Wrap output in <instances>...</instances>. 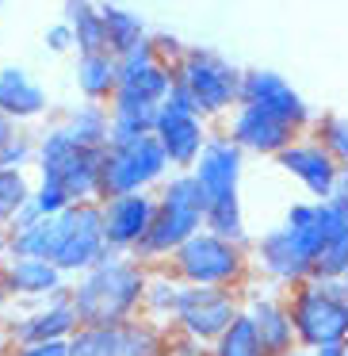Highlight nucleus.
<instances>
[{"mask_svg":"<svg viewBox=\"0 0 348 356\" xmlns=\"http://www.w3.org/2000/svg\"><path fill=\"white\" fill-rule=\"evenodd\" d=\"M39 184H54L69 203H100V149H81L62 127H47L35 138Z\"/></svg>","mask_w":348,"mask_h":356,"instance_id":"nucleus-7","label":"nucleus"},{"mask_svg":"<svg viewBox=\"0 0 348 356\" xmlns=\"http://www.w3.org/2000/svg\"><path fill=\"white\" fill-rule=\"evenodd\" d=\"M100 19H103V42L115 58H123L126 50H134L138 42L149 39L146 19L134 8H123V4H111V0H100Z\"/></svg>","mask_w":348,"mask_h":356,"instance_id":"nucleus-23","label":"nucleus"},{"mask_svg":"<svg viewBox=\"0 0 348 356\" xmlns=\"http://www.w3.org/2000/svg\"><path fill=\"white\" fill-rule=\"evenodd\" d=\"M226 138H230L241 154L276 157L279 149H287L299 138V131H291L283 119L268 115V111L253 108V104H238V108L226 115Z\"/></svg>","mask_w":348,"mask_h":356,"instance_id":"nucleus-17","label":"nucleus"},{"mask_svg":"<svg viewBox=\"0 0 348 356\" xmlns=\"http://www.w3.org/2000/svg\"><path fill=\"white\" fill-rule=\"evenodd\" d=\"M203 230L218 234V238L233 241V245H241V249L253 245V238H249V226H245V211H241V195H233V200H215V203H207Z\"/></svg>","mask_w":348,"mask_h":356,"instance_id":"nucleus-27","label":"nucleus"},{"mask_svg":"<svg viewBox=\"0 0 348 356\" xmlns=\"http://www.w3.org/2000/svg\"><path fill=\"white\" fill-rule=\"evenodd\" d=\"M154 138H157V146H161L172 172H188L195 165V157L203 154V146H207L210 123L192 108V100H188V92L180 85H172L165 104L157 108Z\"/></svg>","mask_w":348,"mask_h":356,"instance_id":"nucleus-10","label":"nucleus"},{"mask_svg":"<svg viewBox=\"0 0 348 356\" xmlns=\"http://www.w3.org/2000/svg\"><path fill=\"white\" fill-rule=\"evenodd\" d=\"M31 180L27 172H12V169H0V226H8L12 215L31 200Z\"/></svg>","mask_w":348,"mask_h":356,"instance_id":"nucleus-33","label":"nucleus"},{"mask_svg":"<svg viewBox=\"0 0 348 356\" xmlns=\"http://www.w3.org/2000/svg\"><path fill=\"white\" fill-rule=\"evenodd\" d=\"M108 257L103 241V222H100V203H69L62 215H54V268L65 280H77L88 272L96 261Z\"/></svg>","mask_w":348,"mask_h":356,"instance_id":"nucleus-9","label":"nucleus"},{"mask_svg":"<svg viewBox=\"0 0 348 356\" xmlns=\"http://www.w3.org/2000/svg\"><path fill=\"white\" fill-rule=\"evenodd\" d=\"M340 284H345V287H348V268H345V276H340Z\"/></svg>","mask_w":348,"mask_h":356,"instance_id":"nucleus-46","label":"nucleus"},{"mask_svg":"<svg viewBox=\"0 0 348 356\" xmlns=\"http://www.w3.org/2000/svg\"><path fill=\"white\" fill-rule=\"evenodd\" d=\"M154 207H157L154 192H131V195H111V200H100V222H103L108 253L134 257V249H138L142 238L149 234Z\"/></svg>","mask_w":348,"mask_h":356,"instance_id":"nucleus-14","label":"nucleus"},{"mask_svg":"<svg viewBox=\"0 0 348 356\" xmlns=\"http://www.w3.org/2000/svg\"><path fill=\"white\" fill-rule=\"evenodd\" d=\"M8 314H12V299H8V291H4V284H0V325H4Z\"/></svg>","mask_w":348,"mask_h":356,"instance_id":"nucleus-43","label":"nucleus"},{"mask_svg":"<svg viewBox=\"0 0 348 356\" xmlns=\"http://www.w3.org/2000/svg\"><path fill=\"white\" fill-rule=\"evenodd\" d=\"M81 325L73 310V287H58L42 302H35L24 314H8L0 325V353L16 345H42V341H69V333Z\"/></svg>","mask_w":348,"mask_h":356,"instance_id":"nucleus-12","label":"nucleus"},{"mask_svg":"<svg viewBox=\"0 0 348 356\" xmlns=\"http://www.w3.org/2000/svg\"><path fill=\"white\" fill-rule=\"evenodd\" d=\"M325 203H329L340 218H348V172H340V177H337V188L329 192V200H325Z\"/></svg>","mask_w":348,"mask_h":356,"instance_id":"nucleus-39","label":"nucleus"},{"mask_svg":"<svg viewBox=\"0 0 348 356\" xmlns=\"http://www.w3.org/2000/svg\"><path fill=\"white\" fill-rule=\"evenodd\" d=\"M4 356H65V341H42V345H16Z\"/></svg>","mask_w":348,"mask_h":356,"instance_id":"nucleus-38","label":"nucleus"},{"mask_svg":"<svg viewBox=\"0 0 348 356\" xmlns=\"http://www.w3.org/2000/svg\"><path fill=\"white\" fill-rule=\"evenodd\" d=\"M165 268L184 287H245L253 280L249 249L218 238L210 230H199L165 261Z\"/></svg>","mask_w":348,"mask_h":356,"instance_id":"nucleus-5","label":"nucleus"},{"mask_svg":"<svg viewBox=\"0 0 348 356\" xmlns=\"http://www.w3.org/2000/svg\"><path fill=\"white\" fill-rule=\"evenodd\" d=\"M241 314L253 322V330H256V337H260L268 356H283L291 348H299L295 345V325H291V310H287L283 287H253V291H245Z\"/></svg>","mask_w":348,"mask_h":356,"instance_id":"nucleus-18","label":"nucleus"},{"mask_svg":"<svg viewBox=\"0 0 348 356\" xmlns=\"http://www.w3.org/2000/svg\"><path fill=\"white\" fill-rule=\"evenodd\" d=\"M345 356H348V353H345Z\"/></svg>","mask_w":348,"mask_h":356,"instance_id":"nucleus-49","label":"nucleus"},{"mask_svg":"<svg viewBox=\"0 0 348 356\" xmlns=\"http://www.w3.org/2000/svg\"><path fill=\"white\" fill-rule=\"evenodd\" d=\"M54 253V218H42L24 230H8L4 253L0 257H31V261H50Z\"/></svg>","mask_w":348,"mask_h":356,"instance_id":"nucleus-29","label":"nucleus"},{"mask_svg":"<svg viewBox=\"0 0 348 356\" xmlns=\"http://www.w3.org/2000/svg\"><path fill=\"white\" fill-rule=\"evenodd\" d=\"M210 356H268V353H264L253 322H249L245 314H238V322L210 345Z\"/></svg>","mask_w":348,"mask_h":356,"instance_id":"nucleus-31","label":"nucleus"},{"mask_svg":"<svg viewBox=\"0 0 348 356\" xmlns=\"http://www.w3.org/2000/svg\"><path fill=\"white\" fill-rule=\"evenodd\" d=\"M35 222H42V211L35 207V200H27L24 207L12 215V222H8V230H24V226H35Z\"/></svg>","mask_w":348,"mask_h":356,"instance_id":"nucleus-40","label":"nucleus"},{"mask_svg":"<svg viewBox=\"0 0 348 356\" xmlns=\"http://www.w3.org/2000/svg\"><path fill=\"white\" fill-rule=\"evenodd\" d=\"M0 356H4V353H0Z\"/></svg>","mask_w":348,"mask_h":356,"instance_id":"nucleus-48","label":"nucleus"},{"mask_svg":"<svg viewBox=\"0 0 348 356\" xmlns=\"http://www.w3.org/2000/svg\"><path fill=\"white\" fill-rule=\"evenodd\" d=\"M169 172L172 169H169V161H165V154H161L154 134L108 142V146L100 149V200L131 195V192H157V184H161Z\"/></svg>","mask_w":348,"mask_h":356,"instance_id":"nucleus-8","label":"nucleus"},{"mask_svg":"<svg viewBox=\"0 0 348 356\" xmlns=\"http://www.w3.org/2000/svg\"><path fill=\"white\" fill-rule=\"evenodd\" d=\"M31 165H35V134H27L24 127H16V134L0 146V169L27 172Z\"/></svg>","mask_w":348,"mask_h":356,"instance_id":"nucleus-34","label":"nucleus"},{"mask_svg":"<svg viewBox=\"0 0 348 356\" xmlns=\"http://www.w3.org/2000/svg\"><path fill=\"white\" fill-rule=\"evenodd\" d=\"M172 85H180L203 119H226L238 108L241 70L210 47H188L172 65Z\"/></svg>","mask_w":348,"mask_h":356,"instance_id":"nucleus-6","label":"nucleus"},{"mask_svg":"<svg viewBox=\"0 0 348 356\" xmlns=\"http://www.w3.org/2000/svg\"><path fill=\"white\" fill-rule=\"evenodd\" d=\"M154 200L157 207H154L149 234L134 249V261H142L146 268L169 261L192 234L203 230V215H207V195H203L199 180L192 172H169L157 184Z\"/></svg>","mask_w":348,"mask_h":356,"instance_id":"nucleus-3","label":"nucleus"},{"mask_svg":"<svg viewBox=\"0 0 348 356\" xmlns=\"http://www.w3.org/2000/svg\"><path fill=\"white\" fill-rule=\"evenodd\" d=\"M58 127H62L81 149H103L111 138V111H108V104L81 100L77 108L65 111V119Z\"/></svg>","mask_w":348,"mask_h":356,"instance_id":"nucleus-21","label":"nucleus"},{"mask_svg":"<svg viewBox=\"0 0 348 356\" xmlns=\"http://www.w3.org/2000/svg\"><path fill=\"white\" fill-rule=\"evenodd\" d=\"M0 4H4V0H0Z\"/></svg>","mask_w":348,"mask_h":356,"instance_id":"nucleus-47","label":"nucleus"},{"mask_svg":"<svg viewBox=\"0 0 348 356\" xmlns=\"http://www.w3.org/2000/svg\"><path fill=\"white\" fill-rule=\"evenodd\" d=\"M348 353V341H329V345H317L310 356H345Z\"/></svg>","mask_w":348,"mask_h":356,"instance_id":"nucleus-41","label":"nucleus"},{"mask_svg":"<svg viewBox=\"0 0 348 356\" xmlns=\"http://www.w3.org/2000/svg\"><path fill=\"white\" fill-rule=\"evenodd\" d=\"M310 134L333 154V161L340 165V172H348V119L345 115H314Z\"/></svg>","mask_w":348,"mask_h":356,"instance_id":"nucleus-32","label":"nucleus"},{"mask_svg":"<svg viewBox=\"0 0 348 356\" xmlns=\"http://www.w3.org/2000/svg\"><path fill=\"white\" fill-rule=\"evenodd\" d=\"M4 241H8V226H0V253H4Z\"/></svg>","mask_w":348,"mask_h":356,"instance_id":"nucleus-44","label":"nucleus"},{"mask_svg":"<svg viewBox=\"0 0 348 356\" xmlns=\"http://www.w3.org/2000/svg\"><path fill=\"white\" fill-rule=\"evenodd\" d=\"M188 172L199 180L207 203H215V200H233V195H241L245 154H241V149L233 146L230 138H226V131H210L203 154L195 157V165H192Z\"/></svg>","mask_w":348,"mask_h":356,"instance_id":"nucleus-16","label":"nucleus"},{"mask_svg":"<svg viewBox=\"0 0 348 356\" xmlns=\"http://www.w3.org/2000/svg\"><path fill=\"white\" fill-rule=\"evenodd\" d=\"M149 268L134 257L108 253L88 272L69 280L73 310L81 325H123L142 314V291H146Z\"/></svg>","mask_w":348,"mask_h":356,"instance_id":"nucleus-2","label":"nucleus"},{"mask_svg":"<svg viewBox=\"0 0 348 356\" xmlns=\"http://www.w3.org/2000/svg\"><path fill=\"white\" fill-rule=\"evenodd\" d=\"M180 291H184V284H180L165 264H154L149 276H146V291H142V318H149V322H157V325H172Z\"/></svg>","mask_w":348,"mask_h":356,"instance_id":"nucleus-25","label":"nucleus"},{"mask_svg":"<svg viewBox=\"0 0 348 356\" xmlns=\"http://www.w3.org/2000/svg\"><path fill=\"white\" fill-rule=\"evenodd\" d=\"M245 287H184L172 314V333L199 345H215L241 314Z\"/></svg>","mask_w":348,"mask_h":356,"instance_id":"nucleus-11","label":"nucleus"},{"mask_svg":"<svg viewBox=\"0 0 348 356\" xmlns=\"http://www.w3.org/2000/svg\"><path fill=\"white\" fill-rule=\"evenodd\" d=\"M295 345L314 353L329 341H348V287L340 280H302L283 291Z\"/></svg>","mask_w":348,"mask_h":356,"instance_id":"nucleus-4","label":"nucleus"},{"mask_svg":"<svg viewBox=\"0 0 348 356\" xmlns=\"http://www.w3.org/2000/svg\"><path fill=\"white\" fill-rule=\"evenodd\" d=\"M0 284L12 302H42L65 287L69 280L54 268V261H31V257H0Z\"/></svg>","mask_w":348,"mask_h":356,"instance_id":"nucleus-19","label":"nucleus"},{"mask_svg":"<svg viewBox=\"0 0 348 356\" xmlns=\"http://www.w3.org/2000/svg\"><path fill=\"white\" fill-rule=\"evenodd\" d=\"M329 203L317 200H299L283 211V222L276 230L260 234V238L249 245V261L253 272H260L268 284L276 287H295L302 280L314 276L317 253H322L325 230H329Z\"/></svg>","mask_w":348,"mask_h":356,"instance_id":"nucleus-1","label":"nucleus"},{"mask_svg":"<svg viewBox=\"0 0 348 356\" xmlns=\"http://www.w3.org/2000/svg\"><path fill=\"white\" fill-rule=\"evenodd\" d=\"M47 50L50 54H69L73 50V31H69V24H50L47 27Z\"/></svg>","mask_w":348,"mask_h":356,"instance_id":"nucleus-37","label":"nucleus"},{"mask_svg":"<svg viewBox=\"0 0 348 356\" xmlns=\"http://www.w3.org/2000/svg\"><path fill=\"white\" fill-rule=\"evenodd\" d=\"M31 200H35V207L42 211V218H54V215H62V211L69 207V195H65L62 188L39 184V180H35V188H31Z\"/></svg>","mask_w":348,"mask_h":356,"instance_id":"nucleus-35","label":"nucleus"},{"mask_svg":"<svg viewBox=\"0 0 348 356\" xmlns=\"http://www.w3.org/2000/svg\"><path fill=\"white\" fill-rule=\"evenodd\" d=\"M77 88L85 100L108 104L119 88V58L111 50H96V54H77Z\"/></svg>","mask_w":348,"mask_h":356,"instance_id":"nucleus-22","label":"nucleus"},{"mask_svg":"<svg viewBox=\"0 0 348 356\" xmlns=\"http://www.w3.org/2000/svg\"><path fill=\"white\" fill-rule=\"evenodd\" d=\"M65 356H119V325H77L65 341Z\"/></svg>","mask_w":348,"mask_h":356,"instance_id":"nucleus-30","label":"nucleus"},{"mask_svg":"<svg viewBox=\"0 0 348 356\" xmlns=\"http://www.w3.org/2000/svg\"><path fill=\"white\" fill-rule=\"evenodd\" d=\"M345 268H348V218H340L337 211H333L329 230H325L322 253H317V264H314V276L310 280H340Z\"/></svg>","mask_w":348,"mask_h":356,"instance_id":"nucleus-28","label":"nucleus"},{"mask_svg":"<svg viewBox=\"0 0 348 356\" xmlns=\"http://www.w3.org/2000/svg\"><path fill=\"white\" fill-rule=\"evenodd\" d=\"M50 111V96L39 81L19 65H4L0 70V115L12 119L16 127L35 123Z\"/></svg>","mask_w":348,"mask_h":356,"instance_id":"nucleus-20","label":"nucleus"},{"mask_svg":"<svg viewBox=\"0 0 348 356\" xmlns=\"http://www.w3.org/2000/svg\"><path fill=\"white\" fill-rule=\"evenodd\" d=\"M272 161L310 195V200H329V192L337 188V177H340V165L333 161V154L314 138V134H299L287 149H279Z\"/></svg>","mask_w":348,"mask_h":356,"instance_id":"nucleus-15","label":"nucleus"},{"mask_svg":"<svg viewBox=\"0 0 348 356\" xmlns=\"http://www.w3.org/2000/svg\"><path fill=\"white\" fill-rule=\"evenodd\" d=\"M238 104H253V108L283 119V123L299 134H306L310 123H314V111L302 100V92L287 77H279L276 70H241Z\"/></svg>","mask_w":348,"mask_h":356,"instance_id":"nucleus-13","label":"nucleus"},{"mask_svg":"<svg viewBox=\"0 0 348 356\" xmlns=\"http://www.w3.org/2000/svg\"><path fill=\"white\" fill-rule=\"evenodd\" d=\"M62 24H69L73 50H77V54H96V50H108V42H103L100 0H62Z\"/></svg>","mask_w":348,"mask_h":356,"instance_id":"nucleus-24","label":"nucleus"},{"mask_svg":"<svg viewBox=\"0 0 348 356\" xmlns=\"http://www.w3.org/2000/svg\"><path fill=\"white\" fill-rule=\"evenodd\" d=\"M12 134H16V123H12V119H4V115H0V146H4V142H8Z\"/></svg>","mask_w":348,"mask_h":356,"instance_id":"nucleus-42","label":"nucleus"},{"mask_svg":"<svg viewBox=\"0 0 348 356\" xmlns=\"http://www.w3.org/2000/svg\"><path fill=\"white\" fill-rule=\"evenodd\" d=\"M283 356H310L306 348H291V353H283Z\"/></svg>","mask_w":348,"mask_h":356,"instance_id":"nucleus-45","label":"nucleus"},{"mask_svg":"<svg viewBox=\"0 0 348 356\" xmlns=\"http://www.w3.org/2000/svg\"><path fill=\"white\" fill-rule=\"evenodd\" d=\"M149 47H154V58L165 62V65H176L180 54L188 50L184 42H180L176 35H169V31H149Z\"/></svg>","mask_w":348,"mask_h":356,"instance_id":"nucleus-36","label":"nucleus"},{"mask_svg":"<svg viewBox=\"0 0 348 356\" xmlns=\"http://www.w3.org/2000/svg\"><path fill=\"white\" fill-rule=\"evenodd\" d=\"M119 356H169V330L149 318H131L119 325Z\"/></svg>","mask_w":348,"mask_h":356,"instance_id":"nucleus-26","label":"nucleus"}]
</instances>
